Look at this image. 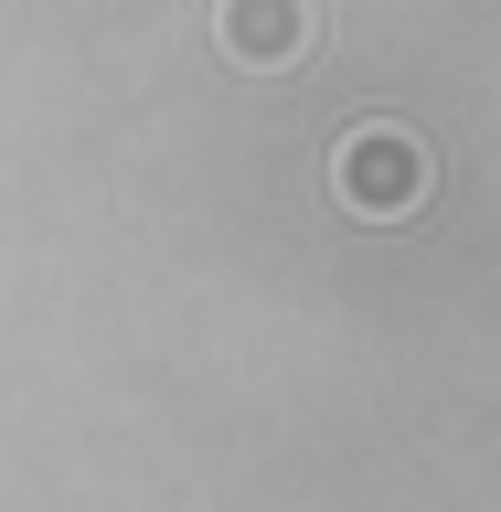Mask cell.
<instances>
[{
    "mask_svg": "<svg viewBox=\"0 0 501 512\" xmlns=\"http://www.w3.org/2000/svg\"><path fill=\"white\" fill-rule=\"evenodd\" d=\"M214 43L246 75H278V64H299L320 43V11L310 0H214Z\"/></svg>",
    "mask_w": 501,
    "mask_h": 512,
    "instance_id": "2",
    "label": "cell"
},
{
    "mask_svg": "<svg viewBox=\"0 0 501 512\" xmlns=\"http://www.w3.org/2000/svg\"><path fill=\"white\" fill-rule=\"evenodd\" d=\"M331 192H342V214H363V224L427 214V139H416L406 118H352L342 150H331Z\"/></svg>",
    "mask_w": 501,
    "mask_h": 512,
    "instance_id": "1",
    "label": "cell"
}]
</instances>
